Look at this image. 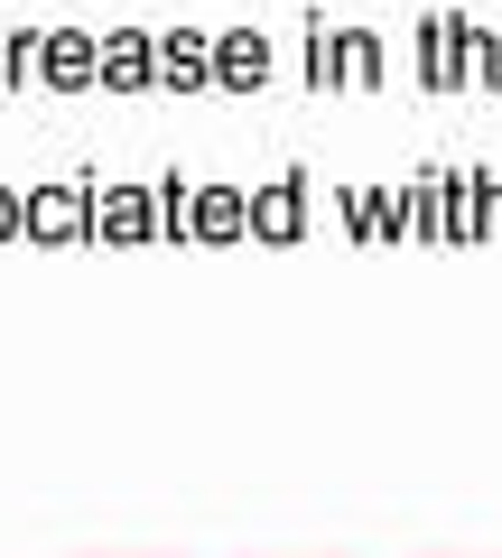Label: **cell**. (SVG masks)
<instances>
[{"label": "cell", "instance_id": "8992f818", "mask_svg": "<svg viewBox=\"0 0 502 558\" xmlns=\"http://www.w3.org/2000/svg\"><path fill=\"white\" fill-rule=\"evenodd\" d=\"M252 223H261V233H298V196H289V186H280V196H261V215H252Z\"/></svg>", "mask_w": 502, "mask_h": 558}, {"label": "cell", "instance_id": "6da1fadb", "mask_svg": "<svg viewBox=\"0 0 502 558\" xmlns=\"http://www.w3.org/2000/svg\"><path fill=\"white\" fill-rule=\"evenodd\" d=\"M261 65H270L261 38H223V47H215V75H223V84H261Z\"/></svg>", "mask_w": 502, "mask_h": 558}, {"label": "cell", "instance_id": "ba28073f", "mask_svg": "<svg viewBox=\"0 0 502 558\" xmlns=\"http://www.w3.org/2000/svg\"><path fill=\"white\" fill-rule=\"evenodd\" d=\"M20 223H28V205H20V196H0V233H20Z\"/></svg>", "mask_w": 502, "mask_h": 558}, {"label": "cell", "instance_id": "30bf717a", "mask_svg": "<svg viewBox=\"0 0 502 558\" xmlns=\"http://www.w3.org/2000/svg\"><path fill=\"white\" fill-rule=\"evenodd\" d=\"M10 57H20V38H10V47H0V75H10Z\"/></svg>", "mask_w": 502, "mask_h": 558}, {"label": "cell", "instance_id": "277c9868", "mask_svg": "<svg viewBox=\"0 0 502 558\" xmlns=\"http://www.w3.org/2000/svg\"><path fill=\"white\" fill-rule=\"evenodd\" d=\"M102 75H112V84H140V75H149V47H140V38H112V57H102Z\"/></svg>", "mask_w": 502, "mask_h": 558}, {"label": "cell", "instance_id": "7a4b0ae2", "mask_svg": "<svg viewBox=\"0 0 502 558\" xmlns=\"http://www.w3.org/2000/svg\"><path fill=\"white\" fill-rule=\"evenodd\" d=\"M159 65H168V84H205L215 75V57H205L196 38H159Z\"/></svg>", "mask_w": 502, "mask_h": 558}, {"label": "cell", "instance_id": "9c48e42d", "mask_svg": "<svg viewBox=\"0 0 502 558\" xmlns=\"http://www.w3.org/2000/svg\"><path fill=\"white\" fill-rule=\"evenodd\" d=\"M84 558H102V549H84ZM121 558H168V549H121Z\"/></svg>", "mask_w": 502, "mask_h": 558}, {"label": "cell", "instance_id": "8fae6325", "mask_svg": "<svg viewBox=\"0 0 502 558\" xmlns=\"http://www.w3.org/2000/svg\"><path fill=\"white\" fill-rule=\"evenodd\" d=\"M428 558H465V549H428Z\"/></svg>", "mask_w": 502, "mask_h": 558}, {"label": "cell", "instance_id": "52a82bcc", "mask_svg": "<svg viewBox=\"0 0 502 558\" xmlns=\"http://www.w3.org/2000/svg\"><path fill=\"white\" fill-rule=\"evenodd\" d=\"M196 223H205V233H233L242 205H233V196H205V205H196Z\"/></svg>", "mask_w": 502, "mask_h": 558}, {"label": "cell", "instance_id": "7c38bea8", "mask_svg": "<svg viewBox=\"0 0 502 558\" xmlns=\"http://www.w3.org/2000/svg\"><path fill=\"white\" fill-rule=\"evenodd\" d=\"M326 558H344V549H326Z\"/></svg>", "mask_w": 502, "mask_h": 558}, {"label": "cell", "instance_id": "5b68a950", "mask_svg": "<svg viewBox=\"0 0 502 558\" xmlns=\"http://www.w3.org/2000/svg\"><path fill=\"white\" fill-rule=\"evenodd\" d=\"M47 75H65V84L94 75V47H84V38H57V47H47Z\"/></svg>", "mask_w": 502, "mask_h": 558}, {"label": "cell", "instance_id": "3957f363", "mask_svg": "<svg viewBox=\"0 0 502 558\" xmlns=\"http://www.w3.org/2000/svg\"><path fill=\"white\" fill-rule=\"evenodd\" d=\"M75 196H38V205H28V233H75Z\"/></svg>", "mask_w": 502, "mask_h": 558}]
</instances>
